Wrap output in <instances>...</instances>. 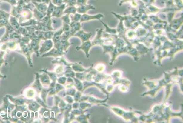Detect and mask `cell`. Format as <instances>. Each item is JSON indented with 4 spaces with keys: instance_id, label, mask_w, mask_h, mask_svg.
I'll return each instance as SVG.
<instances>
[{
    "instance_id": "6da1fadb",
    "label": "cell",
    "mask_w": 183,
    "mask_h": 123,
    "mask_svg": "<svg viewBox=\"0 0 183 123\" xmlns=\"http://www.w3.org/2000/svg\"><path fill=\"white\" fill-rule=\"evenodd\" d=\"M33 16V12L31 10L27 8H24L16 18L18 19L19 22H22L26 19H31Z\"/></svg>"
},
{
    "instance_id": "7a4b0ae2",
    "label": "cell",
    "mask_w": 183,
    "mask_h": 123,
    "mask_svg": "<svg viewBox=\"0 0 183 123\" xmlns=\"http://www.w3.org/2000/svg\"><path fill=\"white\" fill-rule=\"evenodd\" d=\"M104 15L102 13H98L96 15H89L88 14H84L82 15L80 22H86L90 20H94V19H98L101 20V19L104 18Z\"/></svg>"
},
{
    "instance_id": "3957f363",
    "label": "cell",
    "mask_w": 183,
    "mask_h": 123,
    "mask_svg": "<svg viewBox=\"0 0 183 123\" xmlns=\"http://www.w3.org/2000/svg\"><path fill=\"white\" fill-rule=\"evenodd\" d=\"M67 7L66 4L64 3L60 6H57L55 10L52 14L51 17L55 18H60L64 14V12Z\"/></svg>"
},
{
    "instance_id": "277c9868",
    "label": "cell",
    "mask_w": 183,
    "mask_h": 123,
    "mask_svg": "<svg viewBox=\"0 0 183 123\" xmlns=\"http://www.w3.org/2000/svg\"><path fill=\"white\" fill-rule=\"evenodd\" d=\"M96 9V8L94 5L86 4L77 7V13L82 15L87 13L89 10H95Z\"/></svg>"
},
{
    "instance_id": "5b68a950",
    "label": "cell",
    "mask_w": 183,
    "mask_h": 123,
    "mask_svg": "<svg viewBox=\"0 0 183 123\" xmlns=\"http://www.w3.org/2000/svg\"><path fill=\"white\" fill-rule=\"evenodd\" d=\"M10 16V13L0 10V25L3 26L8 24Z\"/></svg>"
},
{
    "instance_id": "8992f818",
    "label": "cell",
    "mask_w": 183,
    "mask_h": 123,
    "mask_svg": "<svg viewBox=\"0 0 183 123\" xmlns=\"http://www.w3.org/2000/svg\"><path fill=\"white\" fill-rule=\"evenodd\" d=\"M161 10L160 8L152 4L147 5L146 6V12L148 14H154L157 13H159Z\"/></svg>"
},
{
    "instance_id": "52a82bcc",
    "label": "cell",
    "mask_w": 183,
    "mask_h": 123,
    "mask_svg": "<svg viewBox=\"0 0 183 123\" xmlns=\"http://www.w3.org/2000/svg\"><path fill=\"white\" fill-rule=\"evenodd\" d=\"M31 3L34 4L35 8L39 11L43 13H47L48 8L47 4L45 3H38L34 1H32Z\"/></svg>"
},
{
    "instance_id": "ba28073f",
    "label": "cell",
    "mask_w": 183,
    "mask_h": 123,
    "mask_svg": "<svg viewBox=\"0 0 183 123\" xmlns=\"http://www.w3.org/2000/svg\"><path fill=\"white\" fill-rule=\"evenodd\" d=\"M32 12H33V15L34 17H35V19L38 20H41L47 15V13H43L40 12L39 10H37L35 7L33 9Z\"/></svg>"
},
{
    "instance_id": "9c48e42d",
    "label": "cell",
    "mask_w": 183,
    "mask_h": 123,
    "mask_svg": "<svg viewBox=\"0 0 183 123\" xmlns=\"http://www.w3.org/2000/svg\"><path fill=\"white\" fill-rule=\"evenodd\" d=\"M77 13V7L76 6H67L64 12V14H67L70 15L71 14H75Z\"/></svg>"
},
{
    "instance_id": "30bf717a",
    "label": "cell",
    "mask_w": 183,
    "mask_h": 123,
    "mask_svg": "<svg viewBox=\"0 0 183 123\" xmlns=\"http://www.w3.org/2000/svg\"><path fill=\"white\" fill-rule=\"evenodd\" d=\"M56 7H57V6L54 5V4L52 3L51 1L50 3L49 4L48 6L47 10V16H51L52 14L53 13L54 10H55Z\"/></svg>"
},
{
    "instance_id": "8fae6325",
    "label": "cell",
    "mask_w": 183,
    "mask_h": 123,
    "mask_svg": "<svg viewBox=\"0 0 183 123\" xmlns=\"http://www.w3.org/2000/svg\"><path fill=\"white\" fill-rule=\"evenodd\" d=\"M77 36H79V37L81 38L82 39H83L84 40H87L91 36V34H90V33L86 34V33L84 32L83 31H80L77 33Z\"/></svg>"
},
{
    "instance_id": "7c38bea8",
    "label": "cell",
    "mask_w": 183,
    "mask_h": 123,
    "mask_svg": "<svg viewBox=\"0 0 183 123\" xmlns=\"http://www.w3.org/2000/svg\"><path fill=\"white\" fill-rule=\"evenodd\" d=\"M174 4L178 11L182 10L183 0H173Z\"/></svg>"
},
{
    "instance_id": "4fadbf2b",
    "label": "cell",
    "mask_w": 183,
    "mask_h": 123,
    "mask_svg": "<svg viewBox=\"0 0 183 123\" xmlns=\"http://www.w3.org/2000/svg\"><path fill=\"white\" fill-rule=\"evenodd\" d=\"M81 16H82V14L76 13L71 16V19L73 22H79L81 19Z\"/></svg>"
},
{
    "instance_id": "5bb4252c",
    "label": "cell",
    "mask_w": 183,
    "mask_h": 123,
    "mask_svg": "<svg viewBox=\"0 0 183 123\" xmlns=\"http://www.w3.org/2000/svg\"><path fill=\"white\" fill-rule=\"evenodd\" d=\"M63 3L66 4L67 6H76V0H63Z\"/></svg>"
},
{
    "instance_id": "9a60e30c",
    "label": "cell",
    "mask_w": 183,
    "mask_h": 123,
    "mask_svg": "<svg viewBox=\"0 0 183 123\" xmlns=\"http://www.w3.org/2000/svg\"><path fill=\"white\" fill-rule=\"evenodd\" d=\"M6 2L11 4L12 6H15L17 4L18 1L17 0H1L0 1V2Z\"/></svg>"
},
{
    "instance_id": "2e32d148",
    "label": "cell",
    "mask_w": 183,
    "mask_h": 123,
    "mask_svg": "<svg viewBox=\"0 0 183 123\" xmlns=\"http://www.w3.org/2000/svg\"><path fill=\"white\" fill-rule=\"evenodd\" d=\"M69 16L70 15H69L66 14L64 15V16H62L61 19L63 20L64 22H65L66 24H69L70 23V18H69Z\"/></svg>"
},
{
    "instance_id": "e0dca14e",
    "label": "cell",
    "mask_w": 183,
    "mask_h": 123,
    "mask_svg": "<svg viewBox=\"0 0 183 123\" xmlns=\"http://www.w3.org/2000/svg\"><path fill=\"white\" fill-rule=\"evenodd\" d=\"M52 3L56 6H59L63 4V0H51Z\"/></svg>"
},
{
    "instance_id": "ac0fdd59",
    "label": "cell",
    "mask_w": 183,
    "mask_h": 123,
    "mask_svg": "<svg viewBox=\"0 0 183 123\" xmlns=\"http://www.w3.org/2000/svg\"><path fill=\"white\" fill-rule=\"evenodd\" d=\"M87 0H76V5L78 7L87 4Z\"/></svg>"
},
{
    "instance_id": "d6986e66",
    "label": "cell",
    "mask_w": 183,
    "mask_h": 123,
    "mask_svg": "<svg viewBox=\"0 0 183 123\" xmlns=\"http://www.w3.org/2000/svg\"><path fill=\"white\" fill-rule=\"evenodd\" d=\"M51 0H33L32 1L36 2L38 3H45L46 4H49Z\"/></svg>"
},
{
    "instance_id": "ffe728a7",
    "label": "cell",
    "mask_w": 183,
    "mask_h": 123,
    "mask_svg": "<svg viewBox=\"0 0 183 123\" xmlns=\"http://www.w3.org/2000/svg\"><path fill=\"white\" fill-rule=\"evenodd\" d=\"M133 1V0H122L119 3V5H122V4H123L124 3L127 2L131 1Z\"/></svg>"
},
{
    "instance_id": "44dd1931",
    "label": "cell",
    "mask_w": 183,
    "mask_h": 123,
    "mask_svg": "<svg viewBox=\"0 0 183 123\" xmlns=\"http://www.w3.org/2000/svg\"><path fill=\"white\" fill-rule=\"evenodd\" d=\"M33 0H24V2L26 4H28L30 3H31Z\"/></svg>"
},
{
    "instance_id": "7402d4cb",
    "label": "cell",
    "mask_w": 183,
    "mask_h": 123,
    "mask_svg": "<svg viewBox=\"0 0 183 123\" xmlns=\"http://www.w3.org/2000/svg\"><path fill=\"white\" fill-rule=\"evenodd\" d=\"M17 1H19V0H17Z\"/></svg>"
},
{
    "instance_id": "603a6c76",
    "label": "cell",
    "mask_w": 183,
    "mask_h": 123,
    "mask_svg": "<svg viewBox=\"0 0 183 123\" xmlns=\"http://www.w3.org/2000/svg\"><path fill=\"white\" fill-rule=\"evenodd\" d=\"M87 1H88V0H87Z\"/></svg>"
}]
</instances>
